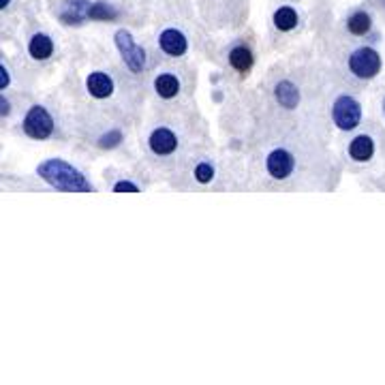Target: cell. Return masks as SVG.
Listing matches in <instances>:
<instances>
[{"instance_id": "603a6c76", "label": "cell", "mask_w": 385, "mask_h": 385, "mask_svg": "<svg viewBox=\"0 0 385 385\" xmlns=\"http://www.w3.org/2000/svg\"><path fill=\"white\" fill-rule=\"evenodd\" d=\"M0 105H3V109H0V113H3V118L5 116H9V111H11V107H9V101L3 97V99H0Z\"/></svg>"}, {"instance_id": "ba28073f", "label": "cell", "mask_w": 385, "mask_h": 385, "mask_svg": "<svg viewBox=\"0 0 385 385\" xmlns=\"http://www.w3.org/2000/svg\"><path fill=\"white\" fill-rule=\"evenodd\" d=\"M86 88H88V93H91L95 99H107L113 93V79L107 73H103V71H95V73L88 75Z\"/></svg>"}, {"instance_id": "44dd1931", "label": "cell", "mask_w": 385, "mask_h": 385, "mask_svg": "<svg viewBox=\"0 0 385 385\" xmlns=\"http://www.w3.org/2000/svg\"><path fill=\"white\" fill-rule=\"evenodd\" d=\"M113 193H139V189L133 182L123 180V182H116L113 184Z\"/></svg>"}, {"instance_id": "4fadbf2b", "label": "cell", "mask_w": 385, "mask_h": 385, "mask_svg": "<svg viewBox=\"0 0 385 385\" xmlns=\"http://www.w3.org/2000/svg\"><path fill=\"white\" fill-rule=\"evenodd\" d=\"M155 91L163 99H173L178 93H180V81H178V77L171 73H163L155 79Z\"/></svg>"}, {"instance_id": "6da1fadb", "label": "cell", "mask_w": 385, "mask_h": 385, "mask_svg": "<svg viewBox=\"0 0 385 385\" xmlns=\"http://www.w3.org/2000/svg\"><path fill=\"white\" fill-rule=\"evenodd\" d=\"M37 173L43 178V180L65 193H95V187L84 178V173L79 169H75L73 165H69L63 159H49L45 163H41L37 167Z\"/></svg>"}, {"instance_id": "277c9868", "label": "cell", "mask_w": 385, "mask_h": 385, "mask_svg": "<svg viewBox=\"0 0 385 385\" xmlns=\"http://www.w3.org/2000/svg\"><path fill=\"white\" fill-rule=\"evenodd\" d=\"M113 39H116V47L120 49V56H123V61L127 63V67L133 73H141L143 67H146V52L133 41L131 33L129 31H118Z\"/></svg>"}, {"instance_id": "3957f363", "label": "cell", "mask_w": 385, "mask_h": 385, "mask_svg": "<svg viewBox=\"0 0 385 385\" xmlns=\"http://www.w3.org/2000/svg\"><path fill=\"white\" fill-rule=\"evenodd\" d=\"M332 118L334 125L343 131H351L360 125L362 120V105L355 101L353 97H338L334 107H332Z\"/></svg>"}, {"instance_id": "ffe728a7", "label": "cell", "mask_w": 385, "mask_h": 385, "mask_svg": "<svg viewBox=\"0 0 385 385\" xmlns=\"http://www.w3.org/2000/svg\"><path fill=\"white\" fill-rule=\"evenodd\" d=\"M120 141H123V133L120 131H111V133H107V135H103L99 139V146L105 148V150H111V148H116Z\"/></svg>"}, {"instance_id": "8fae6325", "label": "cell", "mask_w": 385, "mask_h": 385, "mask_svg": "<svg viewBox=\"0 0 385 385\" xmlns=\"http://www.w3.org/2000/svg\"><path fill=\"white\" fill-rule=\"evenodd\" d=\"M274 97H276L278 105H283L285 109H293V107H298V103H300V91H298V86H293L291 81L276 84Z\"/></svg>"}, {"instance_id": "30bf717a", "label": "cell", "mask_w": 385, "mask_h": 385, "mask_svg": "<svg viewBox=\"0 0 385 385\" xmlns=\"http://www.w3.org/2000/svg\"><path fill=\"white\" fill-rule=\"evenodd\" d=\"M159 43H161V49L169 56H182L187 52V37L180 31H175V28L163 31Z\"/></svg>"}, {"instance_id": "7c38bea8", "label": "cell", "mask_w": 385, "mask_h": 385, "mask_svg": "<svg viewBox=\"0 0 385 385\" xmlns=\"http://www.w3.org/2000/svg\"><path fill=\"white\" fill-rule=\"evenodd\" d=\"M349 155L353 161H358V163H366L372 159L375 155V143L368 135H360V137H355L349 146Z\"/></svg>"}, {"instance_id": "2e32d148", "label": "cell", "mask_w": 385, "mask_h": 385, "mask_svg": "<svg viewBox=\"0 0 385 385\" xmlns=\"http://www.w3.org/2000/svg\"><path fill=\"white\" fill-rule=\"evenodd\" d=\"M274 26L278 28L281 33L293 31V28L298 26V13H295V9H291V7H281L274 13Z\"/></svg>"}, {"instance_id": "d6986e66", "label": "cell", "mask_w": 385, "mask_h": 385, "mask_svg": "<svg viewBox=\"0 0 385 385\" xmlns=\"http://www.w3.org/2000/svg\"><path fill=\"white\" fill-rule=\"evenodd\" d=\"M195 178H197V182L208 184V182L212 180V178H214L212 165H208V163H199V165L195 167Z\"/></svg>"}, {"instance_id": "e0dca14e", "label": "cell", "mask_w": 385, "mask_h": 385, "mask_svg": "<svg viewBox=\"0 0 385 385\" xmlns=\"http://www.w3.org/2000/svg\"><path fill=\"white\" fill-rule=\"evenodd\" d=\"M347 28H349L351 35H358V37L366 35V33L370 31V15L364 13V11L353 13V15L349 17V22H347Z\"/></svg>"}, {"instance_id": "cb8c5ba5", "label": "cell", "mask_w": 385, "mask_h": 385, "mask_svg": "<svg viewBox=\"0 0 385 385\" xmlns=\"http://www.w3.org/2000/svg\"><path fill=\"white\" fill-rule=\"evenodd\" d=\"M9 3H11V0H0V9H5V7H9Z\"/></svg>"}, {"instance_id": "9c48e42d", "label": "cell", "mask_w": 385, "mask_h": 385, "mask_svg": "<svg viewBox=\"0 0 385 385\" xmlns=\"http://www.w3.org/2000/svg\"><path fill=\"white\" fill-rule=\"evenodd\" d=\"M175 148H178V139H175V135L169 129L161 127V129L152 131V135H150V150L155 155L167 157V155H171L175 150Z\"/></svg>"}, {"instance_id": "9a60e30c", "label": "cell", "mask_w": 385, "mask_h": 385, "mask_svg": "<svg viewBox=\"0 0 385 385\" xmlns=\"http://www.w3.org/2000/svg\"><path fill=\"white\" fill-rule=\"evenodd\" d=\"M229 63H231V67H233L235 71H240V73L244 75V73H249L251 67H253V54H251V49L244 47V45L233 47V49L229 52Z\"/></svg>"}, {"instance_id": "5bb4252c", "label": "cell", "mask_w": 385, "mask_h": 385, "mask_svg": "<svg viewBox=\"0 0 385 385\" xmlns=\"http://www.w3.org/2000/svg\"><path fill=\"white\" fill-rule=\"evenodd\" d=\"M28 52H31L35 61H47L54 54V41L47 35H35L31 39V45H28Z\"/></svg>"}, {"instance_id": "7a4b0ae2", "label": "cell", "mask_w": 385, "mask_h": 385, "mask_svg": "<svg viewBox=\"0 0 385 385\" xmlns=\"http://www.w3.org/2000/svg\"><path fill=\"white\" fill-rule=\"evenodd\" d=\"M349 69L355 77L372 79L381 71V56L372 47H360L349 56Z\"/></svg>"}, {"instance_id": "ac0fdd59", "label": "cell", "mask_w": 385, "mask_h": 385, "mask_svg": "<svg viewBox=\"0 0 385 385\" xmlns=\"http://www.w3.org/2000/svg\"><path fill=\"white\" fill-rule=\"evenodd\" d=\"M88 17H91V19H99V22H111V19L118 17V11L111 5H107V3H95V5H91Z\"/></svg>"}, {"instance_id": "5b68a950", "label": "cell", "mask_w": 385, "mask_h": 385, "mask_svg": "<svg viewBox=\"0 0 385 385\" xmlns=\"http://www.w3.org/2000/svg\"><path fill=\"white\" fill-rule=\"evenodd\" d=\"M24 131L33 139H47L54 131V120L47 113V109L41 105L31 107V111H28L24 118Z\"/></svg>"}, {"instance_id": "7402d4cb", "label": "cell", "mask_w": 385, "mask_h": 385, "mask_svg": "<svg viewBox=\"0 0 385 385\" xmlns=\"http://www.w3.org/2000/svg\"><path fill=\"white\" fill-rule=\"evenodd\" d=\"M11 84V77H9V71L5 69V65L3 67H0V88H3V91H5V88Z\"/></svg>"}, {"instance_id": "52a82bcc", "label": "cell", "mask_w": 385, "mask_h": 385, "mask_svg": "<svg viewBox=\"0 0 385 385\" xmlns=\"http://www.w3.org/2000/svg\"><path fill=\"white\" fill-rule=\"evenodd\" d=\"M88 11H91V3L88 0H67L58 17L67 26H79L88 19Z\"/></svg>"}, {"instance_id": "8992f818", "label": "cell", "mask_w": 385, "mask_h": 385, "mask_svg": "<svg viewBox=\"0 0 385 385\" xmlns=\"http://www.w3.org/2000/svg\"><path fill=\"white\" fill-rule=\"evenodd\" d=\"M293 167H295V159H293L291 152L283 150V148L270 152V157H268V173L272 178H276V180H285V178H289Z\"/></svg>"}]
</instances>
